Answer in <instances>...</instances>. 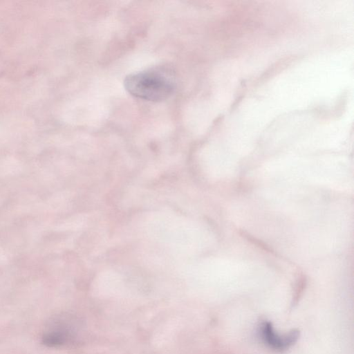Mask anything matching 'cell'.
Returning a JSON list of instances; mask_svg holds the SVG:
<instances>
[{"label": "cell", "mask_w": 354, "mask_h": 354, "mask_svg": "<svg viewBox=\"0 0 354 354\" xmlns=\"http://www.w3.org/2000/svg\"><path fill=\"white\" fill-rule=\"evenodd\" d=\"M125 89L136 97L152 101L165 100L175 88L173 72L165 67H155L126 76Z\"/></svg>", "instance_id": "1"}, {"label": "cell", "mask_w": 354, "mask_h": 354, "mask_svg": "<svg viewBox=\"0 0 354 354\" xmlns=\"http://www.w3.org/2000/svg\"><path fill=\"white\" fill-rule=\"evenodd\" d=\"M64 318L56 317L46 324L41 336L42 343L49 347L62 346L71 339V326Z\"/></svg>", "instance_id": "2"}, {"label": "cell", "mask_w": 354, "mask_h": 354, "mask_svg": "<svg viewBox=\"0 0 354 354\" xmlns=\"http://www.w3.org/2000/svg\"><path fill=\"white\" fill-rule=\"evenodd\" d=\"M259 333L263 342L277 351L288 349L297 342L299 337V331L296 330H292L284 335H279L269 322H264L261 324Z\"/></svg>", "instance_id": "3"}]
</instances>
